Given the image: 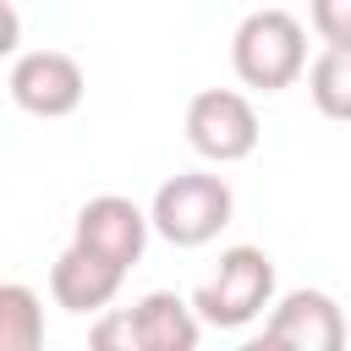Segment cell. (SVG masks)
<instances>
[{
  "label": "cell",
  "mask_w": 351,
  "mask_h": 351,
  "mask_svg": "<svg viewBox=\"0 0 351 351\" xmlns=\"http://www.w3.org/2000/svg\"><path fill=\"white\" fill-rule=\"evenodd\" d=\"M148 214H154V236H165L170 247H208V241L230 225L236 197H230L225 176L181 170V176H170V181L154 192Z\"/></svg>",
  "instance_id": "cell-2"
},
{
  "label": "cell",
  "mask_w": 351,
  "mask_h": 351,
  "mask_svg": "<svg viewBox=\"0 0 351 351\" xmlns=\"http://www.w3.org/2000/svg\"><path fill=\"white\" fill-rule=\"evenodd\" d=\"M307 11H313V27L324 44L351 49V0H307Z\"/></svg>",
  "instance_id": "cell-13"
},
{
  "label": "cell",
  "mask_w": 351,
  "mask_h": 351,
  "mask_svg": "<svg viewBox=\"0 0 351 351\" xmlns=\"http://www.w3.org/2000/svg\"><path fill=\"white\" fill-rule=\"evenodd\" d=\"M230 66H236V77H241L247 88H258V93L291 88V82L307 71V33H302V22H296L291 11H274V5L241 16V27H236V38H230Z\"/></svg>",
  "instance_id": "cell-1"
},
{
  "label": "cell",
  "mask_w": 351,
  "mask_h": 351,
  "mask_svg": "<svg viewBox=\"0 0 351 351\" xmlns=\"http://www.w3.org/2000/svg\"><path fill=\"white\" fill-rule=\"evenodd\" d=\"M132 318H137L143 351H192L197 335L208 329V324L197 318V307H192L186 296H176V291H148V296L132 307Z\"/></svg>",
  "instance_id": "cell-9"
},
{
  "label": "cell",
  "mask_w": 351,
  "mask_h": 351,
  "mask_svg": "<svg viewBox=\"0 0 351 351\" xmlns=\"http://www.w3.org/2000/svg\"><path fill=\"white\" fill-rule=\"evenodd\" d=\"M263 346H280V351H340L346 346V313L329 291H285L263 324Z\"/></svg>",
  "instance_id": "cell-7"
},
{
  "label": "cell",
  "mask_w": 351,
  "mask_h": 351,
  "mask_svg": "<svg viewBox=\"0 0 351 351\" xmlns=\"http://www.w3.org/2000/svg\"><path fill=\"white\" fill-rule=\"evenodd\" d=\"M269 302H274V258L263 247H225L219 269L192 296L208 329H247Z\"/></svg>",
  "instance_id": "cell-3"
},
{
  "label": "cell",
  "mask_w": 351,
  "mask_h": 351,
  "mask_svg": "<svg viewBox=\"0 0 351 351\" xmlns=\"http://www.w3.org/2000/svg\"><path fill=\"white\" fill-rule=\"evenodd\" d=\"M121 280H126V269H115L110 258H99V252H88L82 241H71L55 263H49V296H55V307H66V313H104L115 296H121Z\"/></svg>",
  "instance_id": "cell-8"
},
{
  "label": "cell",
  "mask_w": 351,
  "mask_h": 351,
  "mask_svg": "<svg viewBox=\"0 0 351 351\" xmlns=\"http://www.w3.org/2000/svg\"><path fill=\"white\" fill-rule=\"evenodd\" d=\"M307 93H313L318 115H329V121H351V49L324 44V55L307 66Z\"/></svg>",
  "instance_id": "cell-10"
},
{
  "label": "cell",
  "mask_w": 351,
  "mask_h": 351,
  "mask_svg": "<svg viewBox=\"0 0 351 351\" xmlns=\"http://www.w3.org/2000/svg\"><path fill=\"white\" fill-rule=\"evenodd\" d=\"M186 143L208 165H236L258 148V110L236 88H203L186 104Z\"/></svg>",
  "instance_id": "cell-4"
},
{
  "label": "cell",
  "mask_w": 351,
  "mask_h": 351,
  "mask_svg": "<svg viewBox=\"0 0 351 351\" xmlns=\"http://www.w3.org/2000/svg\"><path fill=\"white\" fill-rule=\"evenodd\" d=\"M44 346V302L27 285H0V351H38Z\"/></svg>",
  "instance_id": "cell-11"
},
{
  "label": "cell",
  "mask_w": 351,
  "mask_h": 351,
  "mask_svg": "<svg viewBox=\"0 0 351 351\" xmlns=\"http://www.w3.org/2000/svg\"><path fill=\"white\" fill-rule=\"evenodd\" d=\"M5 88H11V104L16 110H27L38 121H60V115H71L82 104L88 77H82V66L66 49H27V55L11 60Z\"/></svg>",
  "instance_id": "cell-5"
},
{
  "label": "cell",
  "mask_w": 351,
  "mask_h": 351,
  "mask_svg": "<svg viewBox=\"0 0 351 351\" xmlns=\"http://www.w3.org/2000/svg\"><path fill=\"white\" fill-rule=\"evenodd\" d=\"M148 236H154V214H143L132 197L121 192H104V197H88L77 208V225H71V241H82L88 252L110 258L115 269H137L143 252H148Z\"/></svg>",
  "instance_id": "cell-6"
},
{
  "label": "cell",
  "mask_w": 351,
  "mask_h": 351,
  "mask_svg": "<svg viewBox=\"0 0 351 351\" xmlns=\"http://www.w3.org/2000/svg\"><path fill=\"white\" fill-rule=\"evenodd\" d=\"M88 340H93V351H143V335H137L132 307H121V313H99L93 329H88Z\"/></svg>",
  "instance_id": "cell-12"
}]
</instances>
